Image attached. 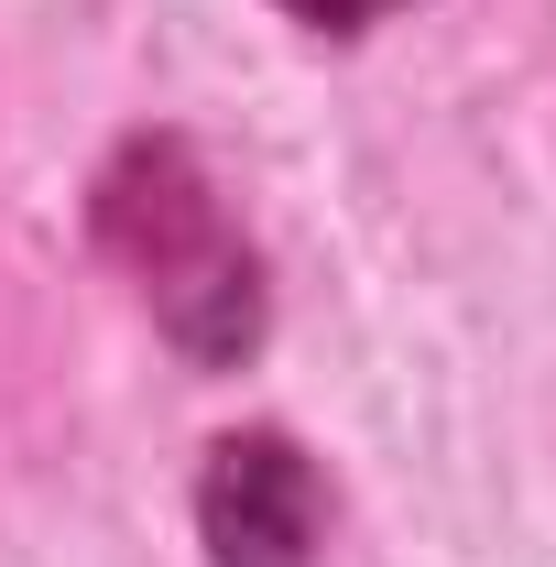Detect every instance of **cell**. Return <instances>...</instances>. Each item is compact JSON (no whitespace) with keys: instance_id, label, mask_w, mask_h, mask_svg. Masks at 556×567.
Here are the masks:
<instances>
[{"instance_id":"1","label":"cell","mask_w":556,"mask_h":567,"mask_svg":"<svg viewBox=\"0 0 556 567\" xmlns=\"http://www.w3.org/2000/svg\"><path fill=\"white\" fill-rule=\"evenodd\" d=\"M197 524H208L218 567H317L328 502H317V470L295 458V436H229L208 447Z\"/></svg>"},{"instance_id":"2","label":"cell","mask_w":556,"mask_h":567,"mask_svg":"<svg viewBox=\"0 0 556 567\" xmlns=\"http://www.w3.org/2000/svg\"><path fill=\"white\" fill-rule=\"evenodd\" d=\"M295 22H317V33H360V22H382V11H404V0H284Z\"/></svg>"}]
</instances>
